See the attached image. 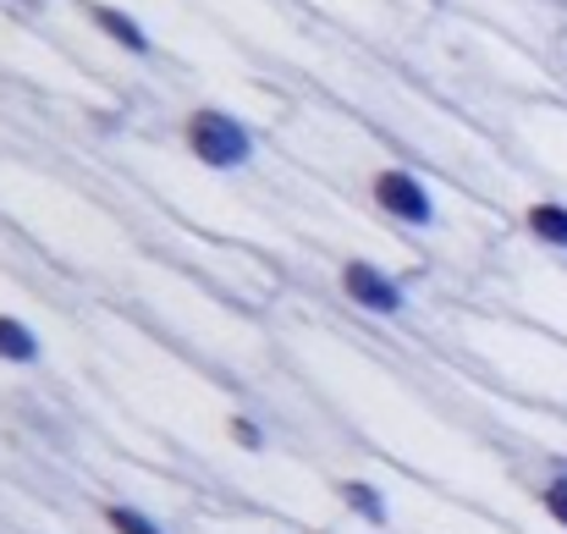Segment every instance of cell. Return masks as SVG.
Masks as SVG:
<instances>
[{
    "label": "cell",
    "mask_w": 567,
    "mask_h": 534,
    "mask_svg": "<svg viewBox=\"0 0 567 534\" xmlns=\"http://www.w3.org/2000/svg\"><path fill=\"white\" fill-rule=\"evenodd\" d=\"M183 144H188V155L198 166H209V172H243L248 161H254V133H248V122H237L231 111H220V105H198L188 111V122H183Z\"/></svg>",
    "instance_id": "cell-1"
},
{
    "label": "cell",
    "mask_w": 567,
    "mask_h": 534,
    "mask_svg": "<svg viewBox=\"0 0 567 534\" xmlns=\"http://www.w3.org/2000/svg\"><path fill=\"white\" fill-rule=\"evenodd\" d=\"M370 198H375L380 215H391V220H402V226H419V232H430V226L441 220L430 182L419 177V172H408V166L375 172V177H370Z\"/></svg>",
    "instance_id": "cell-2"
},
{
    "label": "cell",
    "mask_w": 567,
    "mask_h": 534,
    "mask_svg": "<svg viewBox=\"0 0 567 534\" xmlns=\"http://www.w3.org/2000/svg\"><path fill=\"white\" fill-rule=\"evenodd\" d=\"M337 281H342V298L353 309L375 315V320H402L408 315V287L391 270H380L375 259H348Z\"/></svg>",
    "instance_id": "cell-3"
},
{
    "label": "cell",
    "mask_w": 567,
    "mask_h": 534,
    "mask_svg": "<svg viewBox=\"0 0 567 534\" xmlns=\"http://www.w3.org/2000/svg\"><path fill=\"white\" fill-rule=\"evenodd\" d=\"M89 22L116 44V50H127V55H155V39H150V28L133 17V11H122V6H89Z\"/></svg>",
    "instance_id": "cell-4"
},
{
    "label": "cell",
    "mask_w": 567,
    "mask_h": 534,
    "mask_svg": "<svg viewBox=\"0 0 567 534\" xmlns=\"http://www.w3.org/2000/svg\"><path fill=\"white\" fill-rule=\"evenodd\" d=\"M337 502L353 518H364L370 530H391V502H385V491L375 480H337Z\"/></svg>",
    "instance_id": "cell-5"
},
{
    "label": "cell",
    "mask_w": 567,
    "mask_h": 534,
    "mask_svg": "<svg viewBox=\"0 0 567 534\" xmlns=\"http://www.w3.org/2000/svg\"><path fill=\"white\" fill-rule=\"evenodd\" d=\"M0 363H17V369L44 363V342H39V331H33L28 320H17V315H0Z\"/></svg>",
    "instance_id": "cell-6"
},
{
    "label": "cell",
    "mask_w": 567,
    "mask_h": 534,
    "mask_svg": "<svg viewBox=\"0 0 567 534\" xmlns=\"http://www.w3.org/2000/svg\"><path fill=\"white\" fill-rule=\"evenodd\" d=\"M524 226H529L535 243L563 248L567 254V204L563 198H540V204H529V209H524Z\"/></svg>",
    "instance_id": "cell-7"
},
{
    "label": "cell",
    "mask_w": 567,
    "mask_h": 534,
    "mask_svg": "<svg viewBox=\"0 0 567 534\" xmlns=\"http://www.w3.org/2000/svg\"><path fill=\"white\" fill-rule=\"evenodd\" d=\"M100 518H105V530L111 534H172L155 513H144V507H133V502H105Z\"/></svg>",
    "instance_id": "cell-8"
},
{
    "label": "cell",
    "mask_w": 567,
    "mask_h": 534,
    "mask_svg": "<svg viewBox=\"0 0 567 534\" xmlns=\"http://www.w3.org/2000/svg\"><path fill=\"white\" fill-rule=\"evenodd\" d=\"M226 435H231V446H237V452H254V458L270 446V430H265L254 413H226Z\"/></svg>",
    "instance_id": "cell-9"
},
{
    "label": "cell",
    "mask_w": 567,
    "mask_h": 534,
    "mask_svg": "<svg viewBox=\"0 0 567 534\" xmlns=\"http://www.w3.org/2000/svg\"><path fill=\"white\" fill-rule=\"evenodd\" d=\"M540 507H546V518L567 530V474H551L546 485H540Z\"/></svg>",
    "instance_id": "cell-10"
},
{
    "label": "cell",
    "mask_w": 567,
    "mask_h": 534,
    "mask_svg": "<svg viewBox=\"0 0 567 534\" xmlns=\"http://www.w3.org/2000/svg\"><path fill=\"white\" fill-rule=\"evenodd\" d=\"M17 6H28V0H17Z\"/></svg>",
    "instance_id": "cell-11"
}]
</instances>
